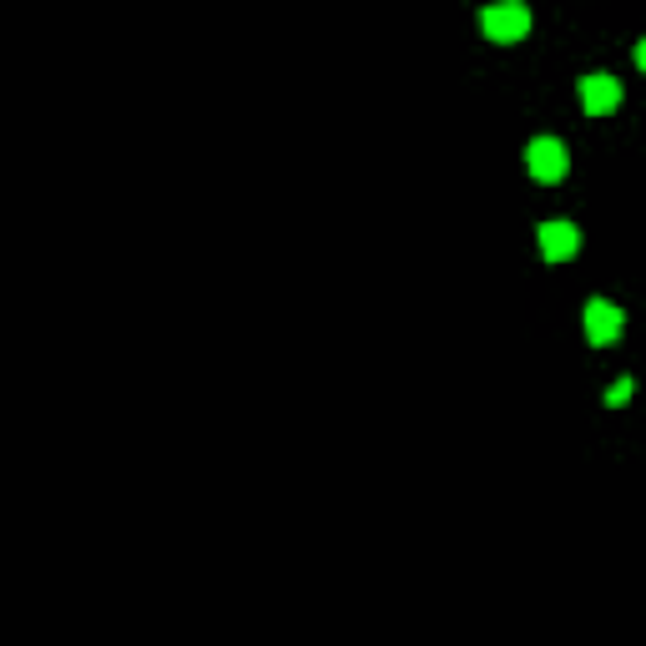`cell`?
Instances as JSON below:
<instances>
[{
    "mask_svg": "<svg viewBox=\"0 0 646 646\" xmlns=\"http://www.w3.org/2000/svg\"><path fill=\"white\" fill-rule=\"evenodd\" d=\"M536 243H540V258H546V263H566V258L581 252V228L556 217V223H540L536 228Z\"/></svg>",
    "mask_w": 646,
    "mask_h": 646,
    "instance_id": "obj_3",
    "label": "cell"
},
{
    "mask_svg": "<svg viewBox=\"0 0 646 646\" xmlns=\"http://www.w3.org/2000/svg\"><path fill=\"white\" fill-rule=\"evenodd\" d=\"M571 157H566V142L561 137H530L526 142V172L536 182H561Z\"/></svg>",
    "mask_w": 646,
    "mask_h": 646,
    "instance_id": "obj_2",
    "label": "cell"
},
{
    "mask_svg": "<svg viewBox=\"0 0 646 646\" xmlns=\"http://www.w3.org/2000/svg\"><path fill=\"white\" fill-rule=\"evenodd\" d=\"M622 323H626V313L616 309L611 299H591V303H586V338H591L596 348L616 344V338H622Z\"/></svg>",
    "mask_w": 646,
    "mask_h": 646,
    "instance_id": "obj_5",
    "label": "cell"
},
{
    "mask_svg": "<svg viewBox=\"0 0 646 646\" xmlns=\"http://www.w3.org/2000/svg\"><path fill=\"white\" fill-rule=\"evenodd\" d=\"M581 107L591 111V117H606V111L622 107V82L611 72H591L581 76Z\"/></svg>",
    "mask_w": 646,
    "mask_h": 646,
    "instance_id": "obj_4",
    "label": "cell"
},
{
    "mask_svg": "<svg viewBox=\"0 0 646 646\" xmlns=\"http://www.w3.org/2000/svg\"><path fill=\"white\" fill-rule=\"evenodd\" d=\"M480 31L491 41H520L530 31V6L526 0H495L480 11Z\"/></svg>",
    "mask_w": 646,
    "mask_h": 646,
    "instance_id": "obj_1",
    "label": "cell"
},
{
    "mask_svg": "<svg viewBox=\"0 0 646 646\" xmlns=\"http://www.w3.org/2000/svg\"><path fill=\"white\" fill-rule=\"evenodd\" d=\"M636 66H642V72H646V36L636 41Z\"/></svg>",
    "mask_w": 646,
    "mask_h": 646,
    "instance_id": "obj_7",
    "label": "cell"
},
{
    "mask_svg": "<svg viewBox=\"0 0 646 646\" xmlns=\"http://www.w3.org/2000/svg\"><path fill=\"white\" fill-rule=\"evenodd\" d=\"M632 389H636L632 379H616V384H611V389H606V405H611V409H622L626 399H632Z\"/></svg>",
    "mask_w": 646,
    "mask_h": 646,
    "instance_id": "obj_6",
    "label": "cell"
}]
</instances>
